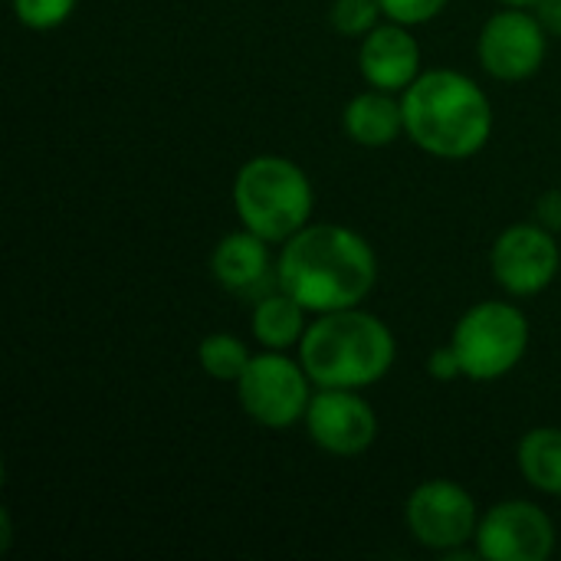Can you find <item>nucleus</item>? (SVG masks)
Segmentation results:
<instances>
[{"label":"nucleus","mask_w":561,"mask_h":561,"mask_svg":"<svg viewBox=\"0 0 561 561\" xmlns=\"http://www.w3.org/2000/svg\"><path fill=\"white\" fill-rule=\"evenodd\" d=\"M233 207L247 230L270 243H286L312 220L316 194L296 161L260 154L237 171Z\"/></svg>","instance_id":"20e7f679"},{"label":"nucleus","mask_w":561,"mask_h":561,"mask_svg":"<svg viewBox=\"0 0 561 561\" xmlns=\"http://www.w3.org/2000/svg\"><path fill=\"white\" fill-rule=\"evenodd\" d=\"M546 46H549V33L539 23V16L526 13V7H510L483 23L477 53L493 79L523 82L542 69Z\"/></svg>","instance_id":"1a4fd4ad"},{"label":"nucleus","mask_w":561,"mask_h":561,"mask_svg":"<svg viewBox=\"0 0 561 561\" xmlns=\"http://www.w3.org/2000/svg\"><path fill=\"white\" fill-rule=\"evenodd\" d=\"M556 549L552 516L526 500L493 506L477 529V556L486 561H546Z\"/></svg>","instance_id":"9d476101"},{"label":"nucleus","mask_w":561,"mask_h":561,"mask_svg":"<svg viewBox=\"0 0 561 561\" xmlns=\"http://www.w3.org/2000/svg\"><path fill=\"white\" fill-rule=\"evenodd\" d=\"M519 473L546 496H561V427H533L516 450Z\"/></svg>","instance_id":"dca6fc26"},{"label":"nucleus","mask_w":561,"mask_h":561,"mask_svg":"<svg viewBox=\"0 0 561 561\" xmlns=\"http://www.w3.org/2000/svg\"><path fill=\"white\" fill-rule=\"evenodd\" d=\"M401 108L408 138L434 158H473L493 135V105L486 92L457 69L421 72L401 92Z\"/></svg>","instance_id":"f03ea898"},{"label":"nucleus","mask_w":561,"mask_h":561,"mask_svg":"<svg viewBox=\"0 0 561 561\" xmlns=\"http://www.w3.org/2000/svg\"><path fill=\"white\" fill-rule=\"evenodd\" d=\"M404 519L411 536L434 549V552H454L477 539L480 513L477 500L454 480H427L421 483L404 506Z\"/></svg>","instance_id":"0eeeda50"},{"label":"nucleus","mask_w":561,"mask_h":561,"mask_svg":"<svg viewBox=\"0 0 561 561\" xmlns=\"http://www.w3.org/2000/svg\"><path fill=\"white\" fill-rule=\"evenodd\" d=\"M276 273L283 293L322 316L362 306L375 289L378 260L362 233L339 224H306L286 240Z\"/></svg>","instance_id":"f257e3e1"},{"label":"nucleus","mask_w":561,"mask_h":561,"mask_svg":"<svg viewBox=\"0 0 561 561\" xmlns=\"http://www.w3.org/2000/svg\"><path fill=\"white\" fill-rule=\"evenodd\" d=\"M309 385L312 378L302 362H293L283 352L270 348L250 358L247 371L237 381V394L250 421L270 431H286L296 421H306L312 401Z\"/></svg>","instance_id":"423d86ee"},{"label":"nucleus","mask_w":561,"mask_h":561,"mask_svg":"<svg viewBox=\"0 0 561 561\" xmlns=\"http://www.w3.org/2000/svg\"><path fill=\"white\" fill-rule=\"evenodd\" d=\"M358 69L371 89L404 92L421 76V43L404 23L391 20L385 26H375L368 36H362Z\"/></svg>","instance_id":"ddd939ff"},{"label":"nucleus","mask_w":561,"mask_h":561,"mask_svg":"<svg viewBox=\"0 0 561 561\" xmlns=\"http://www.w3.org/2000/svg\"><path fill=\"white\" fill-rule=\"evenodd\" d=\"M306 431L316 447L332 457H358L378 437V417L358 391L319 388L306 411Z\"/></svg>","instance_id":"9b49d317"},{"label":"nucleus","mask_w":561,"mask_h":561,"mask_svg":"<svg viewBox=\"0 0 561 561\" xmlns=\"http://www.w3.org/2000/svg\"><path fill=\"white\" fill-rule=\"evenodd\" d=\"M306 312L309 309L283 289L263 296L260 302H253V322H250L256 342L263 348H273V352H286V348L299 345L306 329H309Z\"/></svg>","instance_id":"2eb2a0df"},{"label":"nucleus","mask_w":561,"mask_h":561,"mask_svg":"<svg viewBox=\"0 0 561 561\" xmlns=\"http://www.w3.org/2000/svg\"><path fill=\"white\" fill-rule=\"evenodd\" d=\"M500 3H506V7H536L539 0H500Z\"/></svg>","instance_id":"b1692460"},{"label":"nucleus","mask_w":561,"mask_h":561,"mask_svg":"<svg viewBox=\"0 0 561 561\" xmlns=\"http://www.w3.org/2000/svg\"><path fill=\"white\" fill-rule=\"evenodd\" d=\"M533 10H536L539 23L546 26V33L561 39V0H539Z\"/></svg>","instance_id":"5701e85b"},{"label":"nucleus","mask_w":561,"mask_h":561,"mask_svg":"<svg viewBox=\"0 0 561 561\" xmlns=\"http://www.w3.org/2000/svg\"><path fill=\"white\" fill-rule=\"evenodd\" d=\"M79 0H13V16L26 30H56L62 26Z\"/></svg>","instance_id":"6ab92c4d"},{"label":"nucleus","mask_w":561,"mask_h":561,"mask_svg":"<svg viewBox=\"0 0 561 561\" xmlns=\"http://www.w3.org/2000/svg\"><path fill=\"white\" fill-rule=\"evenodd\" d=\"M210 273L230 296L250 299V302H260L263 296L279 289V273L270 260V240H263L260 233L247 227L227 233L214 247Z\"/></svg>","instance_id":"f8f14e48"},{"label":"nucleus","mask_w":561,"mask_h":561,"mask_svg":"<svg viewBox=\"0 0 561 561\" xmlns=\"http://www.w3.org/2000/svg\"><path fill=\"white\" fill-rule=\"evenodd\" d=\"M250 352L247 345L237 339V335H227V332H214L207 339H201L197 345V362L204 368V375H210L214 381H240V375L247 371L250 365Z\"/></svg>","instance_id":"f3484780"},{"label":"nucleus","mask_w":561,"mask_h":561,"mask_svg":"<svg viewBox=\"0 0 561 561\" xmlns=\"http://www.w3.org/2000/svg\"><path fill=\"white\" fill-rule=\"evenodd\" d=\"M561 253L556 237L542 224H513L506 227L493 250H490V270L493 279L510 293V296H539L542 289L552 286L559 276Z\"/></svg>","instance_id":"6e6552de"},{"label":"nucleus","mask_w":561,"mask_h":561,"mask_svg":"<svg viewBox=\"0 0 561 561\" xmlns=\"http://www.w3.org/2000/svg\"><path fill=\"white\" fill-rule=\"evenodd\" d=\"M536 220L549 227L552 233L561 230V191H546L536 204Z\"/></svg>","instance_id":"4be33fe9"},{"label":"nucleus","mask_w":561,"mask_h":561,"mask_svg":"<svg viewBox=\"0 0 561 561\" xmlns=\"http://www.w3.org/2000/svg\"><path fill=\"white\" fill-rule=\"evenodd\" d=\"M444 7H447V0H381L385 16L394 23H404V26L431 23Z\"/></svg>","instance_id":"aec40b11"},{"label":"nucleus","mask_w":561,"mask_h":561,"mask_svg":"<svg viewBox=\"0 0 561 561\" xmlns=\"http://www.w3.org/2000/svg\"><path fill=\"white\" fill-rule=\"evenodd\" d=\"M381 13V0H332L329 20L332 30L342 36H368L378 26Z\"/></svg>","instance_id":"a211bd4d"},{"label":"nucleus","mask_w":561,"mask_h":561,"mask_svg":"<svg viewBox=\"0 0 561 561\" xmlns=\"http://www.w3.org/2000/svg\"><path fill=\"white\" fill-rule=\"evenodd\" d=\"M427 371H431L434 381H457V378H467V375H463V362H460V355H457L454 345L434 348L431 358H427Z\"/></svg>","instance_id":"412c9836"},{"label":"nucleus","mask_w":561,"mask_h":561,"mask_svg":"<svg viewBox=\"0 0 561 561\" xmlns=\"http://www.w3.org/2000/svg\"><path fill=\"white\" fill-rule=\"evenodd\" d=\"M394 355L391 329L358 306L322 312L299 342V362L316 388H371L391 371Z\"/></svg>","instance_id":"7ed1b4c3"},{"label":"nucleus","mask_w":561,"mask_h":561,"mask_svg":"<svg viewBox=\"0 0 561 561\" xmlns=\"http://www.w3.org/2000/svg\"><path fill=\"white\" fill-rule=\"evenodd\" d=\"M450 345L457 348L467 378L500 381L526 358L529 319L519 306L490 299L460 316Z\"/></svg>","instance_id":"39448f33"},{"label":"nucleus","mask_w":561,"mask_h":561,"mask_svg":"<svg viewBox=\"0 0 561 561\" xmlns=\"http://www.w3.org/2000/svg\"><path fill=\"white\" fill-rule=\"evenodd\" d=\"M345 135L362 148H388L404 131V108L394 92L368 89L358 92L342 112Z\"/></svg>","instance_id":"4468645a"}]
</instances>
